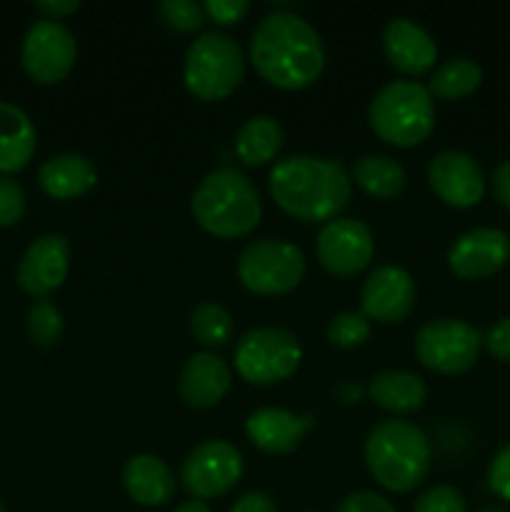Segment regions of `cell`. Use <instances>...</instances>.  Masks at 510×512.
<instances>
[{
  "mask_svg": "<svg viewBox=\"0 0 510 512\" xmlns=\"http://www.w3.org/2000/svg\"><path fill=\"white\" fill-rule=\"evenodd\" d=\"M413 512H468L465 498L450 485H435L415 500Z\"/></svg>",
  "mask_w": 510,
  "mask_h": 512,
  "instance_id": "31",
  "label": "cell"
},
{
  "mask_svg": "<svg viewBox=\"0 0 510 512\" xmlns=\"http://www.w3.org/2000/svg\"><path fill=\"white\" fill-rule=\"evenodd\" d=\"M235 370L253 385H273L290 378L303 360L295 333L285 328H253L235 345Z\"/></svg>",
  "mask_w": 510,
  "mask_h": 512,
  "instance_id": "7",
  "label": "cell"
},
{
  "mask_svg": "<svg viewBox=\"0 0 510 512\" xmlns=\"http://www.w3.org/2000/svg\"><path fill=\"white\" fill-rule=\"evenodd\" d=\"M490 183H493V195L498 198V203L510 210V160H505L493 170Z\"/></svg>",
  "mask_w": 510,
  "mask_h": 512,
  "instance_id": "38",
  "label": "cell"
},
{
  "mask_svg": "<svg viewBox=\"0 0 510 512\" xmlns=\"http://www.w3.org/2000/svg\"><path fill=\"white\" fill-rule=\"evenodd\" d=\"M353 178L373 198H395L408 183L403 165L383 153L363 155L355 160Z\"/></svg>",
  "mask_w": 510,
  "mask_h": 512,
  "instance_id": "25",
  "label": "cell"
},
{
  "mask_svg": "<svg viewBox=\"0 0 510 512\" xmlns=\"http://www.w3.org/2000/svg\"><path fill=\"white\" fill-rule=\"evenodd\" d=\"M483 80V68L470 58H450L433 70L428 80V93L440 100H458L473 93Z\"/></svg>",
  "mask_w": 510,
  "mask_h": 512,
  "instance_id": "26",
  "label": "cell"
},
{
  "mask_svg": "<svg viewBox=\"0 0 510 512\" xmlns=\"http://www.w3.org/2000/svg\"><path fill=\"white\" fill-rule=\"evenodd\" d=\"M243 475V455L228 440H205L185 455L180 480L195 500L228 493Z\"/></svg>",
  "mask_w": 510,
  "mask_h": 512,
  "instance_id": "11",
  "label": "cell"
},
{
  "mask_svg": "<svg viewBox=\"0 0 510 512\" xmlns=\"http://www.w3.org/2000/svg\"><path fill=\"white\" fill-rule=\"evenodd\" d=\"M158 15L168 28L180 30V33H193L205 20L203 5L195 0H163L158 5Z\"/></svg>",
  "mask_w": 510,
  "mask_h": 512,
  "instance_id": "30",
  "label": "cell"
},
{
  "mask_svg": "<svg viewBox=\"0 0 510 512\" xmlns=\"http://www.w3.org/2000/svg\"><path fill=\"white\" fill-rule=\"evenodd\" d=\"M315 253L328 273L350 278L368 268L375 253V240L363 220L333 218L320 228Z\"/></svg>",
  "mask_w": 510,
  "mask_h": 512,
  "instance_id": "12",
  "label": "cell"
},
{
  "mask_svg": "<svg viewBox=\"0 0 510 512\" xmlns=\"http://www.w3.org/2000/svg\"><path fill=\"white\" fill-rule=\"evenodd\" d=\"M368 120L385 143L398 148L418 145L433 133V95L415 80H390L370 100Z\"/></svg>",
  "mask_w": 510,
  "mask_h": 512,
  "instance_id": "5",
  "label": "cell"
},
{
  "mask_svg": "<svg viewBox=\"0 0 510 512\" xmlns=\"http://www.w3.org/2000/svg\"><path fill=\"white\" fill-rule=\"evenodd\" d=\"M190 210L203 230L218 238H240L260 223L263 205L253 180L238 168H215L193 190Z\"/></svg>",
  "mask_w": 510,
  "mask_h": 512,
  "instance_id": "3",
  "label": "cell"
},
{
  "mask_svg": "<svg viewBox=\"0 0 510 512\" xmlns=\"http://www.w3.org/2000/svg\"><path fill=\"white\" fill-rule=\"evenodd\" d=\"M275 203L298 220H333L350 200V178L343 163L320 155H288L268 175Z\"/></svg>",
  "mask_w": 510,
  "mask_h": 512,
  "instance_id": "2",
  "label": "cell"
},
{
  "mask_svg": "<svg viewBox=\"0 0 510 512\" xmlns=\"http://www.w3.org/2000/svg\"><path fill=\"white\" fill-rule=\"evenodd\" d=\"M383 50L390 63L408 75L430 70L438 60L433 35L410 18H393L383 30Z\"/></svg>",
  "mask_w": 510,
  "mask_h": 512,
  "instance_id": "19",
  "label": "cell"
},
{
  "mask_svg": "<svg viewBox=\"0 0 510 512\" xmlns=\"http://www.w3.org/2000/svg\"><path fill=\"white\" fill-rule=\"evenodd\" d=\"M123 488L138 505H165L175 495V475L155 455H133L123 468Z\"/></svg>",
  "mask_w": 510,
  "mask_h": 512,
  "instance_id": "20",
  "label": "cell"
},
{
  "mask_svg": "<svg viewBox=\"0 0 510 512\" xmlns=\"http://www.w3.org/2000/svg\"><path fill=\"white\" fill-rule=\"evenodd\" d=\"M230 512H278V508H275V500L268 493L250 490V493H243L235 500Z\"/></svg>",
  "mask_w": 510,
  "mask_h": 512,
  "instance_id": "37",
  "label": "cell"
},
{
  "mask_svg": "<svg viewBox=\"0 0 510 512\" xmlns=\"http://www.w3.org/2000/svg\"><path fill=\"white\" fill-rule=\"evenodd\" d=\"M245 75L243 48L228 33L208 30L188 45L183 60L185 88L200 100H220L233 93Z\"/></svg>",
  "mask_w": 510,
  "mask_h": 512,
  "instance_id": "6",
  "label": "cell"
},
{
  "mask_svg": "<svg viewBox=\"0 0 510 512\" xmlns=\"http://www.w3.org/2000/svg\"><path fill=\"white\" fill-rule=\"evenodd\" d=\"M65 320L50 300H35L28 310V333L40 348H53L63 338Z\"/></svg>",
  "mask_w": 510,
  "mask_h": 512,
  "instance_id": "28",
  "label": "cell"
},
{
  "mask_svg": "<svg viewBox=\"0 0 510 512\" xmlns=\"http://www.w3.org/2000/svg\"><path fill=\"white\" fill-rule=\"evenodd\" d=\"M0 512H5V508H3V503H0Z\"/></svg>",
  "mask_w": 510,
  "mask_h": 512,
  "instance_id": "42",
  "label": "cell"
},
{
  "mask_svg": "<svg viewBox=\"0 0 510 512\" xmlns=\"http://www.w3.org/2000/svg\"><path fill=\"white\" fill-rule=\"evenodd\" d=\"M78 43L73 30L60 20H35L23 38L20 63L35 83H58L73 70Z\"/></svg>",
  "mask_w": 510,
  "mask_h": 512,
  "instance_id": "10",
  "label": "cell"
},
{
  "mask_svg": "<svg viewBox=\"0 0 510 512\" xmlns=\"http://www.w3.org/2000/svg\"><path fill=\"white\" fill-rule=\"evenodd\" d=\"M283 148V128L270 115H253L235 135V153L245 165H265Z\"/></svg>",
  "mask_w": 510,
  "mask_h": 512,
  "instance_id": "24",
  "label": "cell"
},
{
  "mask_svg": "<svg viewBox=\"0 0 510 512\" xmlns=\"http://www.w3.org/2000/svg\"><path fill=\"white\" fill-rule=\"evenodd\" d=\"M510 260V235L498 228H475L460 235L448 250V265L458 278L483 280Z\"/></svg>",
  "mask_w": 510,
  "mask_h": 512,
  "instance_id": "16",
  "label": "cell"
},
{
  "mask_svg": "<svg viewBox=\"0 0 510 512\" xmlns=\"http://www.w3.org/2000/svg\"><path fill=\"white\" fill-rule=\"evenodd\" d=\"M428 183L443 203L473 208L485 195V175L478 160L465 150H440L428 163Z\"/></svg>",
  "mask_w": 510,
  "mask_h": 512,
  "instance_id": "13",
  "label": "cell"
},
{
  "mask_svg": "<svg viewBox=\"0 0 510 512\" xmlns=\"http://www.w3.org/2000/svg\"><path fill=\"white\" fill-rule=\"evenodd\" d=\"M483 348V335L460 318H440L425 323L415 335V355L425 368L445 375L470 370Z\"/></svg>",
  "mask_w": 510,
  "mask_h": 512,
  "instance_id": "9",
  "label": "cell"
},
{
  "mask_svg": "<svg viewBox=\"0 0 510 512\" xmlns=\"http://www.w3.org/2000/svg\"><path fill=\"white\" fill-rule=\"evenodd\" d=\"M230 368L220 355L208 353H193L180 368L178 390L180 398L190 405V408H213L225 393L230 390Z\"/></svg>",
  "mask_w": 510,
  "mask_h": 512,
  "instance_id": "18",
  "label": "cell"
},
{
  "mask_svg": "<svg viewBox=\"0 0 510 512\" xmlns=\"http://www.w3.org/2000/svg\"><path fill=\"white\" fill-rule=\"evenodd\" d=\"M483 345L493 358L510 363V318H500L483 335Z\"/></svg>",
  "mask_w": 510,
  "mask_h": 512,
  "instance_id": "36",
  "label": "cell"
},
{
  "mask_svg": "<svg viewBox=\"0 0 510 512\" xmlns=\"http://www.w3.org/2000/svg\"><path fill=\"white\" fill-rule=\"evenodd\" d=\"M190 333L203 345H223L233 335V315L218 303H198L190 313Z\"/></svg>",
  "mask_w": 510,
  "mask_h": 512,
  "instance_id": "27",
  "label": "cell"
},
{
  "mask_svg": "<svg viewBox=\"0 0 510 512\" xmlns=\"http://www.w3.org/2000/svg\"><path fill=\"white\" fill-rule=\"evenodd\" d=\"M250 60L270 85L300 90L323 73L325 48L320 33L303 15L273 10L258 20L250 35Z\"/></svg>",
  "mask_w": 510,
  "mask_h": 512,
  "instance_id": "1",
  "label": "cell"
},
{
  "mask_svg": "<svg viewBox=\"0 0 510 512\" xmlns=\"http://www.w3.org/2000/svg\"><path fill=\"white\" fill-rule=\"evenodd\" d=\"M488 485L500 500L510 503V440L505 445H500V450L490 460Z\"/></svg>",
  "mask_w": 510,
  "mask_h": 512,
  "instance_id": "33",
  "label": "cell"
},
{
  "mask_svg": "<svg viewBox=\"0 0 510 512\" xmlns=\"http://www.w3.org/2000/svg\"><path fill=\"white\" fill-rule=\"evenodd\" d=\"M370 338V320L363 310H343L328 323V340L338 348H355Z\"/></svg>",
  "mask_w": 510,
  "mask_h": 512,
  "instance_id": "29",
  "label": "cell"
},
{
  "mask_svg": "<svg viewBox=\"0 0 510 512\" xmlns=\"http://www.w3.org/2000/svg\"><path fill=\"white\" fill-rule=\"evenodd\" d=\"M428 435L408 420H383L373 425L365 438V463L370 475L393 493L418 488L430 470Z\"/></svg>",
  "mask_w": 510,
  "mask_h": 512,
  "instance_id": "4",
  "label": "cell"
},
{
  "mask_svg": "<svg viewBox=\"0 0 510 512\" xmlns=\"http://www.w3.org/2000/svg\"><path fill=\"white\" fill-rule=\"evenodd\" d=\"M203 10L210 20H215V23L233 25L240 23V20L248 15L250 3L248 0H208V3L203 5Z\"/></svg>",
  "mask_w": 510,
  "mask_h": 512,
  "instance_id": "35",
  "label": "cell"
},
{
  "mask_svg": "<svg viewBox=\"0 0 510 512\" xmlns=\"http://www.w3.org/2000/svg\"><path fill=\"white\" fill-rule=\"evenodd\" d=\"M35 8H38L48 20H60L65 18V15L75 13V10L80 8V3L78 0H38Z\"/></svg>",
  "mask_w": 510,
  "mask_h": 512,
  "instance_id": "39",
  "label": "cell"
},
{
  "mask_svg": "<svg viewBox=\"0 0 510 512\" xmlns=\"http://www.w3.org/2000/svg\"><path fill=\"white\" fill-rule=\"evenodd\" d=\"M315 428V415H295L285 408H258L245 420V435L258 450L270 455L293 453Z\"/></svg>",
  "mask_w": 510,
  "mask_h": 512,
  "instance_id": "17",
  "label": "cell"
},
{
  "mask_svg": "<svg viewBox=\"0 0 510 512\" xmlns=\"http://www.w3.org/2000/svg\"><path fill=\"white\" fill-rule=\"evenodd\" d=\"M95 180H98V170L80 153L53 155L38 170L40 188L55 200L80 198L93 188Z\"/></svg>",
  "mask_w": 510,
  "mask_h": 512,
  "instance_id": "21",
  "label": "cell"
},
{
  "mask_svg": "<svg viewBox=\"0 0 510 512\" xmlns=\"http://www.w3.org/2000/svg\"><path fill=\"white\" fill-rule=\"evenodd\" d=\"M360 305L368 320L400 323L415 305V280L400 265H378L360 290Z\"/></svg>",
  "mask_w": 510,
  "mask_h": 512,
  "instance_id": "14",
  "label": "cell"
},
{
  "mask_svg": "<svg viewBox=\"0 0 510 512\" xmlns=\"http://www.w3.org/2000/svg\"><path fill=\"white\" fill-rule=\"evenodd\" d=\"M368 395L383 410L408 415L423 408L428 400V388H425L423 378L410 370H380L370 378Z\"/></svg>",
  "mask_w": 510,
  "mask_h": 512,
  "instance_id": "23",
  "label": "cell"
},
{
  "mask_svg": "<svg viewBox=\"0 0 510 512\" xmlns=\"http://www.w3.org/2000/svg\"><path fill=\"white\" fill-rule=\"evenodd\" d=\"M173 512H210L208 505H205V500H185V503H180L178 508Z\"/></svg>",
  "mask_w": 510,
  "mask_h": 512,
  "instance_id": "40",
  "label": "cell"
},
{
  "mask_svg": "<svg viewBox=\"0 0 510 512\" xmlns=\"http://www.w3.org/2000/svg\"><path fill=\"white\" fill-rule=\"evenodd\" d=\"M480 512H508L505 508H498V505H488V508H483Z\"/></svg>",
  "mask_w": 510,
  "mask_h": 512,
  "instance_id": "41",
  "label": "cell"
},
{
  "mask_svg": "<svg viewBox=\"0 0 510 512\" xmlns=\"http://www.w3.org/2000/svg\"><path fill=\"white\" fill-rule=\"evenodd\" d=\"M70 268V243L65 235L48 233L28 245L18 263V285L33 298L43 300L63 285Z\"/></svg>",
  "mask_w": 510,
  "mask_h": 512,
  "instance_id": "15",
  "label": "cell"
},
{
  "mask_svg": "<svg viewBox=\"0 0 510 512\" xmlns=\"http://www.w3.org/2000/svg\"><path fill=\"white\" fill-rule=\"evenodd\" d=\"M25 213V193L13 178L0 175V228H10Z\"/></svg>",
  "mask_w": 510,
  "mask_h": 512,
  "instance_id": "32",
  "label": "cell"
},
{
  "mask_svg": "<svg viewBox=\"0 0 510 512\" xmlns=\"http://www.w3.org/2000/svg\"><path fill=\"white\" fill-rule=\"evenodd\" d=\"M305 275V255L298 245L278 238L250 243L238 258V278L258 295H283L298 288Z\"/></svg>",
  "mask_w": 510,
  "mask_h": 512,
  "instance_id": "8",
  "label": "cell"
},
{
  "mask_svg": "<svg viewBox=\"0 0 510 512\" xmlns=\"http://www.w3.org/2000/svg\"><path fill=\"white\" fill-rule=\"evenodd\" d=\"M38 148V133L23 108L0 100V173L23 170Z\"/></svg>",
  "mask_w": 510,
  "mask_h": 512,
  "instance_id": "22",
  "label": "cell"
},
{
  "mask_svg": "<svg viewBox=\"0 0 510 512\" xmlns=\"http://www.w3.org/2000/svg\"><path fill=\"white\" fill-rule=\"evenodd\" d=\"M335 512H398L393 508L388 498L378 493H370V490H358V493H350L340 500L338 510Z\"/></svg>",
  "mask_w": 510,
  "mask_h": 512,
  "instance_id": "34",
  "label": "cell"
}]
</instances>
